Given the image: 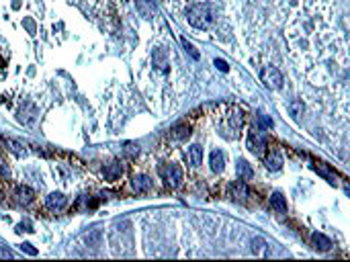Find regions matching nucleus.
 Listing matches in <instances>:
<instances>
[{"label":"nucleus","instance_id":"1","mask_svg":"<svg viewBox=\"0 0 350 262\" xmlns=\"http://www.w3.org/2000/svg\"><path fill=\"white\" fill-rule=\"evenodd\" d=\"M186 21L191 23L195 29H209L213 27V23L217 21V8L211 2H201L195 4L186 10Z\"/></svg>","mask_w":350,"mask_h":262},{"label":"nucleus","instance_id":"2","mask_svg":"<svg viewBox=\"0 0 350 262\" xmlns=\"http://www.w3.org/2000/svg\"><path fill=\"white\" fill-rule=\"evenodd\" d=\"M260 80L264 82V86L273 88V90L283 88V84H285L283 74L278 72L275 66H266V68H262V70H260Z\"/></svg>","mask_w":350,"mask_h":262},{"label":"nucleus","instance_id":"3","mask_svg":"<svg viewBox=\"0 0 350 262\" xmlns=\"http://www.w3.org/2000/svg\"><path fill=\"white\" fill-rule=\"evenodd\" d=\"M160 176L170 189H176L182 182V170L176 164H164V166H160Z\"/></svg>","mask_w":350,"mask_h":262},{"label":"nucleus","instance_id":"4","mask_svg":"<svg viewBox=\"0 0 350 262\" xmlns=\"http://www.w3.org/2000/svg\"><path fill=\"white\" fill-rule=\"evenodd\" d=\"M248 150L252 152V154H256V156H262L264 154V150H266V138L262 133H258V131H252L250 133V138H248Z\"/></svg>","mask_w":350,"mask_h":262},{"label":"nucleus","instance_id":"5","mask_svg":"<svg viewBox=\"0 0 350 262\" xmlns=\"http://www.w3.org/2000/svg\"><path fill=\"white\" fill-rule=\"evenodd\" d=\"M229 197H231V199H238V201H246V197H248L246 182H244V180L231 182V185H229Z\"/></svg>","mask_w":350,"mask_h":262},{"label":"nucleus","instance_id":"6","mask_svg":"<svg viewBox=\"0 0 350 262\" xmlns=\"http://www.w3.org/2000/svg\"><path fill=\"white\" fill-rule=\"evenodd\" d=\"M66 203H68V199L62 195V192H51V195L48 197V201H45L50 211H62L66 207Z\"/></svg>","mask_w":350,"mask_h":262},{"label":"nucleus","instance_id":"7","mask_svg":"<svg viewBox=\"0 0 350 262\" xmlns=\"http://www.w3.org/2000/svg\"><path fill=\"white\" fill-rule=\"evenodd\" d=\"M131 189L135 192H148V191H151V180L146 174H135L131 178Z\"/></svg>","mask_w":350,"mask_h":262},{"label":"nucleus","instance_id":"8","mask_svg":"<svg viewBox=\"0 0 350 262\" xmlns=\"http://www.w3.org/2000/svg\"><path fill=\"white\" fill-rule=\"evenodd\" d=\"M236 172H238V178L244 180V182H250L252 176H254L252 166H250L246 160H244V158H240V160H238V164H236Z\"/></svg>","mask_w":350,"mask_h":262},{"label":"nucleus","instance_id":"9","mask_svg":"<svg viewBox=\"0 0 350 262\" xmlns=\"http://www.w3.org/2000/svg\"><path fill=\"white\" fill-rule=\"evenodd\" d=\"M104 180H109V182H115L117 178H119L121 174H123V166L119 164V162H111V164H107L104 166Z\"/></svg>","mask_w":350,"mask_h":262},{"label":"nucleus","instance_id":"10","mask_svg":"<svg viewBox=\"0 0 350 262\" xmlns=\"http://www.w3.org/2000/svg\"><path fill=\"white\" fill-rule=\"evenodd\" d=\"M311 244H313V248L316 250H320V252H325V250H330L332 248V240L328 236H324V234H313L311 236Z\"/></svg>","mask_w":350,"mask_h":262},{"label":"nucleus","instance_id":"11","mask_svg":"<svg viewBox=\"0 0 350 262\" xmlns=\"http://www.w3.org/2000/svg\"><path fill=\"white\" fill-rule=\"evenodd\" d=\"M209 164H211L213 172H221V170L225 168V156H224V152L213 150L211 156H209Z\"/></svg>","mask_w":350,"mask_h":262},{"label":"nucleus","instance_id":"12","mask_svg":"<svg viewBox=\"0 0 350 262\" xmlns=\"http://www.w3.org/2000/svg\"><path fill=\"white\" fill-rule=\"evenodd\" d=\"M191 135V127L189 125H184V123H178V125H174V127L170 129V138L172 140H186Z\"/></svg>","mask_w":350,"mask_h":262},{"label":"nucleus","instance_id":"13","mask_svg":"<svg viewBox=\"0 0 350 262\" xmlns=\"http://www.w3.org/2000/svg\"><path fill=\"white\" fill-rule=\"evenodd\" d=\"M271 207L276 211V213H287V201L281 192H273L271 195Z\"/></svg>","mask_w":350,"mask_h":262},{"label":"nucleus","instance_id":"14","mask_svg":"<svg viewBox=\"0 0 350 262\" xmlns=\"http://www.w3.org/2000/svg\"><path fill=\"white\" fill-rule=\"evenodd\" d=\"M15 197H17V201H19V203L29 205V203L35 199V192H33L29 187H19V189H17V192H15Z\"/></svg>","mask_w":350,"mask_h":262},{"label":"nucleus","instance_id":"15","mask_svg":"<svg viewBox=\"0 0 350 262\" xmlns=\"http://www.w3.org/2000/svg\"><path fill=\"white\" fill-rule=\"evenodd\" d=\"M189 160H191V166H201L203 162V147L201 145H191L189 147Z\"/></svg>","mask_w":350,"mask_h":262},{"label":"nucleus","instance_id":"16","mask_svg":"<svg viewBox=\"0 0 350 262\" xmlns=\"http://www.w3.org/2000/svg\"><path fill=\"white\" fill-rule=\"evenodd\" d=\"M264 166L268 168V170H273V172H276L278 168L283 166V160H281V156H278L276 152H271L266 158H264Z\"/></svg>","mask_w":350,"mask_h":262},{"label":"nucleus","instance_id":"17","mask_svg":"<svg viewBox=\"0 0 350 262\" xmlns=\"http://www.w3.org/2000/svg\"><path fill=\"white\" fill-rule=\"evenodd\" d=\"M2 142H4V145L8 147V152H13V154H17V156H25V154H27L25 145H23L21 142H17V140H10V138H4Z\"/></svg>","mask_w":350,"mask_h":262},{"label":"nucleus","instance_id":"18","mask_svg":"<svg viewBox=\"0 0 350 262\" xmlns=\"http://www.w3.org/2000/svg\"><path fill=\"white\" fill-rule=\"evenodd\" d=\"M154 66L162 72L168 70V60H166V55H164L162 49H154Z\"/></svg>","mask_w":350,"mask_h":262},{"label":"nucleus","instance_id":"19","mask_svg":"<svg viewBox=\"0 0 350 262\" xmlns=\"http://www.w3.org/2000/svg\"><path fill=\"white\" fill-rule=\"evenodd\" d=\"M137 8H139V13H142L146 19H150V17H154L156 15V8L151 6L148 0H137Z\"/></svg>","mask_w":350,"mask_h":262},{"label":"nucleus","instance_id":"20","mask_svg":"<svg viewBox=\"0 0 350 262\" xmlns=\"http://www.w3.org/2000/svg\"><path fill=\"white\" fill-rule=\"evenodd\" d=\"M303 109H305V107H303V102H301L299 98H295V100H291V102H289V113H291V115H293L295 119L303 113Z\"/></svg>","mask_w":350,"mask_h":262},{"label":"nucleus","instance_id":"21","mask_svg":"<svg viewBox=\"0 0 350 262\" xmlns=\"http://www.w3.org/2000/svg\"><path fill=\"white\" fill-rule=\"evenodd\" d=\"M86 242H88V244H95V246H100V232H99V230L90 232V234L86 236Z\"/></svg>","mask_w":350,"mask_h":262},{"label":"nucleus","instance_id":"22","mask_svg":"<svg viewBox=\"0 0 350 262\" xmlns=\"http://www.w3.org/2000/svg\"><path fill=\"white\" fill-rule=\"evenodd\" d=\"M182 45H184V49H186V51H189V53L193 55V58H195V60H199V53H197V49L193 48V45H191L189 41H186V39H182Z\"/></svg>","mask_w":350,"mask_h":262},{"label":"nucleus","instance_id":"23","mask_svg":"<svg viewBox=\"0 0 350 262\" xmlns=\"http://www.w3.org/2000/svg\"><path fill=\"white\" fill-rule=\"evenodd\" d=\"M254 244H256V246H254V252H256V254H260V252H262V248H264V240H260V238H256Z\"/></svg>","mask_w":350,"mask_h":262},{"label":"nucleus","instance_id":"24","mask_svg":"<svg viewBox=\"0 0 350 262\" xmlns=\"http://www.w3.org/2000/svg\"><path fill=\"white\" fill-rule=\"evenodd\" d=\"M137 152H139V147H137V145H133V143H127V145H125V154L133 156V154H137Z\"/></svg>","mask_w":350,"mask_h":262},{"label":"nucleus","instance_id":"25","mask_svg":"<svg viewBox=\"0 0 350 262\" xmlns=\"http://www.w3.org/2000/svg\"><path fill=\"white\" fill-rule=\"evenodd\" d=\"M0 176H2V178H6V176H8V166H6L2 160H0Z\"/></svg>","mask_w":350,"mask_h":262},{"label":"nucleus","instance_id":"26","mask_svg":"<svg viewBox=\"0 0 350 262\" xmlns=\"http://www.w3.org/2000/svg\"><path fill=\"white\" fill-rule=\"evenodd\" d=\"M21 250H25L27 254H37V250H35L31 244H23V246H21Z\"/></svg>","mask_w":350,"mask_h":262},{"label":"nucleus","instance_id":"27","mask_svg":"<svg viewBox=\"0 0 350 262\" xmlns=\"http://www.w3.org/2000/svg\"><path fill=\"white\" fill-rule=\"evenodd\" d=\"M215 66L219 68V70H221V72H227V64H225L224 60H215Z\"/></svg>","mask_w":350,"mask_h":262},{"label":"nucleus","instance_id":"28","mask_svg":"<svg viewBox=\"0 0 350 262\" xmlns=\"http://www.w3.org/2000/svg\"><path fill=\"white\" fill-rule=\"evenodd\" d=\"M0 258H10V252H8L6 248H2V246H0Z\"/></svg>","mask_w":350,"mask_h":262}]
</instances>
